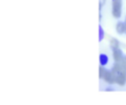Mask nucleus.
Segmentation results:
<instances>
[{"label": "nucleus", "instance_id": "3", "mask_svg": "<svg viewBox=\"0 0 126 105\" xmlns=\"http://www.w3.org/2000/svg\"><path fill=\"white\" fill-rule=\"evenodd\" d=\"M100 79L106 82L108 85H114V84H116L115 75H114V73L112 72V69H110V70H108V69H105V72H104V74H103V76Z\"/></svg>", "mask_w": 126, "mask_h": 105}, {"label": "nucleus", "instance_id": "2", "mask_svg": "<svg viewBox=\"0 0 126 105\" xmlns=\"http://www.w3.org/2000/svg\"><path fill=\"white\" fill-rule=\"evenodd\" d=\"M122 10H123L122 0H112V15H113V17L116 18V19L121 18Z\"/></svg>", "mask_w": 126, "mask_h": 105}, {"label": "nucleus", "instance_id": "8", "mask_svg": "<svg viewBox=\"0 0 126 105\" xmlns=\"http://www.w3.org/2000/svg\"><path fill=\"white\" fill-rule=\"evenodd\" d=\"M104 38H105V31H104V29H103V27L99 26L98 27V40L102 41Z\"/></svg>", "mask_w": 126, "mask_h": 105}, {"label": "nucleus", "instance_id": "6", "mask_svg": "<svg viewBox=\"0 0 126 105\" xmlns=\"http://www.w3.org/2000/svg\"><path fill=\"white\" fill-rule=\"evenodd\" d=\"M108 62H110V58H108V56L106 55V54H100L99 55V65L100 66H106L107 64H108Z\"/></svg>", "mask_w": 126, "mask_h": 105}, {"label": "nucleus", "instance_id": "5", "mask_svg": "<svg viewBox=\"0 0 126 105\" xmlns=\"http://www.w3.org/2000/svg\"><path fill=\"white\" fill-rule=\"evenodd\" d=\"M115 29H116L117 34L124 35V34H125V21H117L116 26H115Z\"/></svg>", "mask_w": 126, "mask_h": 105}, {"label": "nucleus", "instance_id": "4", "mask_svg": "<svg viewBox=\"0 0 126 105\" xmlns=\"http://www.w3.org/2000/svg\"><path fill=\"white\" fill-rule=\"evenodd\" d=\"M112 55H113L114 62H119V60L123 58L124 52H122L121 48H115V49H112Z\"/></svg>", "mask_w": 126, "mask_h": 105}, {"label": "nucleus", "instance_id": "10", "mask_svg": "<svg viewBox=\"0 0 126 105\" xmlns=\"http://www.w3.org/2000/svg\"><path fill=\"white\" fill-rule=\"evenodd\" d=\"M106 91H108V92H112V91H114V89H113L112 87H107V88H106Z\"/></svg>", "mask_w": 126, "mask_h": 105}, {"label": "nucleus", "instance_id": "1", "mask_svg": "<svg viewBox=\"0 0 126 105\" xmlns=\"http://www.w3.org/2000/svg\"><path fill=\"white\" fill-rule=\"evenodd\" d=\"M112 72L115 75V81H116V85L124 86L126 84V69H124L117 62L114 63L112 68Z\"/></svg>", "mask_w": 126, "mask_h": 105}, {"label": "nucleus", "instance_id": "7", "mask_svg": "<svg viewBox=\"0 0 126 105\" xmlns=\"http://www.w3.org/2000/svg\"><path fill=\"white\" fill-rule=\"evenodd\" d=\"M110 46L112 49H115V48H119V46H121V44H119V40L116 38H112L110 41Z\"/></svg>", "mask_w": 126, "mask_h": 105}, {"label": "nucleus", "instance_id": "9", "mask_svg": "<svg viewBox=\"0 0 126 105\" xmlns=\"http://www.w3.org/2000/svg\"><path fill=\"white\" fill-rule=\"evenodd\" d=\"M117 63H118V64L121 65V66L123 67L124 69H126V56H125V55H124V56H123V58H122V59L119 60V62H117Z\"/></svg>", "mask_w": 126, "mask_h": 105}]
</instances>
